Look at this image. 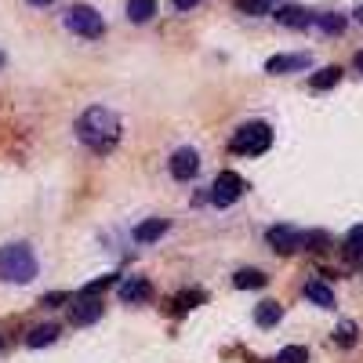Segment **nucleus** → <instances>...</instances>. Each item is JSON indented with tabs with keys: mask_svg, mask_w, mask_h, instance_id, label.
<instances>
[{
	"mask_svg": "<svg viewBox=\"0 0 363 363\" xmlns=\"http://www.w3.org/2000/svg\"><path fill=\"white\" fill-rule=\"evenodd\" d=\"M0 62H4V58H0Z\"/></svg>",
	"mask_w": 363,
	"mask_h": 363,
	"instance_id": "2f4dec72",
	"label": "nucleus"
},
{
	"mask_svg": "<svg viewBox=\"0 0 363 363\" xmlns=\"http://www.w3.org/2000/svg\"><path fill=\"white\" fill-rule=\"evenodd\" d=\"M120 284V277H116V272H109V277H99V280H91V284H84L73 298H99V294H106L109 287H116Z\"/></svg>",
	"mask_w": 363,
	"mask_h": 363,
	"instance_id": "dca6fc26",
	"label": "nucleus"
},
{
	"mask_svg": "<svg viewBox=\"0 0 363 363\" xmlns=\"http://www.w3.org/2000/svg\"><path fill=\"white\" fill-rule=\"evenodd\" d=\"M196 171H200V153H196V149H189V145L174 149V157H171V178L189 182V178H196Z\"/></svg>",
	"mask_w": 363,
	"mask_h": 363,
	"instance_id": "6e6552de",
	"label": "nucleus"
},
{
	"mask_svg": "<svg viewBox=\"0 0 363 363\" xmlns=\"http://www.w3.org/2000/svg\"><path fill=\"white\" fill-rule=\"evenodd\" d=\"M265 284H269V277H265L262 269H240L236 277H233V287H240V291H258Z\"/></svg>",
	"mask_w": 363,
	"mask_h": 363,
	"instance_id": "4468645a",
	"label": "nucleus"
},
{
	"mask_svg": "<svg viewBox=\"0 0 363 363\" xmlns=\"http://www.w3.org/2000/svg\"><path fill=\"white\" fill-rule=\"evenodd\" d=\"M342 251H345V258H349V262L363 258V225H352V229L345 233V240H342Z\"/></svg>",
	"mask_w": 363,
	"mask_h": 363,
	"instance_id": "a211bd4d",
	"label": "nucleus"
},
{
	"mask_svg": "<svg viewBox=\"0 0 363 363\" xmlns=\"http://www.w3.org/2000/svg\"><path fill=\"white\" fill-rule=\"evenodd\" d=\"M356 18H359V22H363V4H359V8H356Z\"/></svg>",
	"mask_w": 363,
	"mask_h": 363,
	"instance_id": "c756f323",
	"label": "nucleus"
},
{
	"mask_svg": "<svg viewBox=\"0 0 363 363\" xmlns=\"http://www.w3.org/2000/svg\"><path fill=\"white\" fill-rule=\"evenodd\" d=\"M167 229H171V222H167V218H145V222H138V225H135V233H131V236H135V244H153V240H160Z\"/></svg>",
	"mask_w": 363,
	"mask_h": 363,
	"instance_id": "9b49d317",
	"label": "nucleus"
},
{
	"mask_svg": "<svg viewBox=\"0 0 363 363\" xmlns=\"http://www.w3.org/2000/svg\"><path fill=\"white\" fill-rule=\"evenodd\" d=\"M265 240H269V247L280 251V255H294V251L309 247V233H301L294 225H272V229H265Z\"/></svg>",
	"mask_w": 363,
	"mask_h": 363,
	"instance_id": "423d86ee",
	"label": "nucleus"
},
{
	"mask_svg": "<svg viewBox=\"0 0 363 363\" xmlns=\"http://www.w3.org/2000/svg\"><path fill=\"white\" fill-rule=\"evenodd\" d=\"M244 193H247V182L240 178L236 171H222L215 178V186H211V203H215V207H233Z\"/></svg>",
	"mask_w": 363,
	"mask_h": 363,
	"instance_id": "39448f33",
	"label": "nucleus"
},
{
	"mask_svg": "<svg viewBox=\"0 0 363 363\" xmlns=\"http://www.w3.org/2000/svg\"><path fill=\"white\" fill-rule=\"evenodd\" d=\"M313 58L309 55H272L265 62V73H294V69H309Z\"/></svg>",
	"mask_w": 363,
	"mask_h": 363,
	"instance_id": "9d476101",
	"label": "nucleus"
},
{
	"mask_svg": "<svg viewBox=\"0 0 363 363\" xmlns=\"http://www.w3.org/2000/svg\"><path fill=\"white\" fill-rule=\"evenodd\" d=\"M277 363H309V349L306 345H287L277 352Z\"/></svg>",
	"mask_w": 363,
	"mask_h": 363,
	"instance_id": "393cba45",
	"label": "nucleus"
},
{
	"mask_svg": "<svg viewBox=\"0 0 363 363\" xmlns=\"http://www.w3.org/2000/svg\"><path fill=\"white\" fill-rule=\"evenodd\" d=\"M37 255L29 244H4L0 247V280L4 284H33L37 280Z\"/></svg>",
	"mask_w": 363,
	"mask_h": 363,
	"instance_id": "f03ea898",
	"label": "nucleus"
},
{
	"mask_svg": "<svg viewBox=\"0 0 363 363\" xmlns=\"http://www.w3.org/2000/svg\"><path fill=\"white\" fill-rule=\"evenodd\" d=\"M338 80H342V66H323L320 73L309 77V87H313V91H330Z\"/></svg>",
	"mask_w": 363,
	"mask_h": 363,
	"instance_id": "f3484780",
	"label": "nucleus"
},
{
	"mask_svg": "<svg viewBox=\"0 0 363 363\" xmlns=\"http://www.w3.org/2000/svg\"><path fill=\"white\" fill-rule=\"evenodd\" d=\"M0 349H4V342H0Z\"/></svg>",
	"mask_w": 363,
	"mask_h": 363,
	"instance_id": "7c9ffc66",
	"label": "nucleus"
},
{
	"mask_svg": "<svg viewBox=\"0 0 363 363\" xmlns=\"http://www.w3.org/2000/svg\"><path fill=\"white\" fill-rule=\"evenodd\" d=\"M157 15V0H128V18L131 22H149V18H153Z\"/></svg>",
	"mask_w": 363,
	"mask_h": 363,
	"instance_id": "aec40b11",
	"label": "nucleus"
},
{
	"mask_svg": "<svg viewBox=\"0 0 363 363\" xmlns=\"http://www.w3.org/2000/svg\"><path fill=\"white\" fill-rule=\"evenodd\" d=\"M200 301H207V294H203V291H182V294L174 298V316H182V313L196 309Z\"/></svg>",
	"mask_w": 363,
	"mask_h": 363,
	"instance_id": "4be33fe9",
	"label": "nucleus"
},
{
	"mask_svg": "<svg viewBox=\"0 0 363 363\" xmlns=\"http://www.w3.org/2000/svg\"><path fill=\"white\" fill-rule=\"evenodd\" d=\"M269 145H272V128L265 124V120L240 124L229 138V149L236 157H262V153H269Z\"/></svg>",
	"mask_w": 363,
	"mask_h": 363,
	"instance_id": "7ed1b4c3",
	"label": "nucleus"
},
{
	"mask_svg": "<svg viewBox=\"0 0 363 363\" xmlns=\"http://www.w3.org/2000/svg\"><path fill=\"white\" fill-rule=\"evenodd\" d=\"M62 301H73L66 291H55V294H44L40 298V306H62Z\"/></svg>",
	"mask_w": 363,
	"mask_h": 363,
	"instance_id": "a878e982",
	"label": "nucleus"
},
{
	"mask_svg": "<svg viewBox=\"0 0 363 363\" xmlns=\"http://www.w3.org/2000/svg\"><path fill=\"white\" fill-rule=\"evenodd\" d=\"M73 131H77V138L91 149V153L106 157V153H113L116 142H120V116L113 109H106V106H91L87 113H80Z\"/></svg>",
	"mask_w": 363,
	"mask_h": 363,
	"instance_id": "f257e3e1",
	"label": "nucleus"
},
{
	"mask_svg": "<svg viewBox=\"0 0 363 363\" xmlns=\"http://www.w3.org/2000/svg\"><path fill=\"white\" fill-rule=\"evenodd\" d=\"M69 320H73V327H87V323L102 320V301L99 298H73Z\"/></svg>",
	"mask_w": 363,
	"mask_h": 363,
	"instance_id": "1a4fd4ad",
	"label": "nucleus"
},
{
	"mask_svg": "<svg viewBox=\"0 0 363 363\" xmlns=\"http://www.w3.org/2000/svg\"><path fill=\"white\" fill-rule=\"evenodd\" d=\"M352 69L363 77V51H356V58H352Z\"/></svg>",
	"mask_w": 363,
	"mask_h": 363,
	"instance_id": "cd10ccee",
	"label": "nucleus"
},
{
	"mask_svg": "<svg viewBox=\"0 0 363 363\" xmlns=\"http://www.w3.org/2000/svg\"><path fill=\"white\" fill-rule=\"evenodd\" d=\"M284 320V306L280 301H262V306L255 309V323L258 327H277Z\"/></svg>",
	"mask_w": 363,
	"mask_h": 363,
	"instance_id": "2eb2a0df",
	"label": "nucleus"
},
{
	"mask_svg": "<svg viewBox=\"0 0 363 363\" xmlns=\"http://www.w3.org/2000/svg\"><path fill=\"white\" fill-rule=\"evenodd\" d=\"M174 4V11H193V8H200V0H171Z\"/></svg>",
	"mask_w": 363,
	"mask_h": 363,
	"instance_id": "bb28decb",
	"label": "nucleus"
},
{
	"mask_svg": "<svg viewBox=\"0 0 363 363\" xmlns=\"http://www.w3.org/2000/svg\"><path fill=\"white\" fill-rule=\"evenodd\" d=\"M58 338V327L55 323H44V327H33V330H29V335H26V345L29 349H40V345H51Z\"/></svg>",
	"mask_w": 363,
	"mask_h": 363,
	"instance_id": "6ab92c4d",
	"label": "nucleus"
},
{
	"mask_svg": "<svg viewBox=\"0 0 363 363\" xmlns=\"http://www.w3.org/2000/svg\"><path fill=\"white\" fill-rule=\"evenodd\" d=\"M306 298L313 301V306H320V309H335V291H330L327 284H320V280L306 284Z\"/></svg>",
	"mask_w": 363,
	"mask_h": 363,
	"instance_id": "ddd939ff",
	"label": "nucleus"
},
{
	"mask_svg": "<svg viewBox=\"0 0 363 363\" xmlns=\"http://www.w3.org/2000/svg\"><path fill=\"white\" fill-rule=\"evenodd\" d=\"M66 29L84 40H99L106 33V18L95 11V8H87V4H73L66 11Z\"/></svg>",
	"mask_w": 363,
	"mask_h": 363,
	"instance_id": "20e7f679",
	"label": "nucleus"
},
{
	"mask_svg": "<svg viewBox=\"0 0 363 363\" xmlns=\"http://www.w3.org/2000/svg\"><path fill=\"white\" fill-rule=\"evenodd\" d=\"M272 8H277V0H236V11L244 15H272Z\"/></svg>",
	"mask_w": 363,
	"mask_h": 363,
	"instance_id": "5701e85b",
	"label": "nucleus"
},
{
	"mask_svg": "<svg viewBox=\"0 0 363 363\" xmlns=\"http://www.w3.org/2000/svg\"><path fill=\"white\" fill-rule=\"evenodd\" d=\"M116 294H120V301H128V306H142V301L153 298V284L145 277H124L116 284Z\"/></svg>",
	"mask_w": 363,
	"mask_h": 363,
	"instance_id": "0eeeda50",
	"label": "nucleus"
},
{
	"mask_svg": "<svg viewBox=\"0 0 363 363\" xmlns=\"http://www.w3.org/2000/svg\"><path fill=\"white\" fill-rule=\"evenodd\" d=\"M316 29L320 33H327V37H338V33H345V15H316Z\"/></svg>",
	"mask_w": 363,
	"mask_h": 363,
	"instance_id": "412c9836",
	"label": "nucleus"
},
{
	"mask_svg": "<svg viewBox=\"0 0 363 363\" xmlns=\"http://www.w3.org/2000/svg\"><path fill=\"white\" fill-rule=\"evenodd\" d=\"M356 338H359V327H356L352 320L338 323V330H335V342H338L342 349H352V345H356Z\"/></svg>",
	"mask_w": 363,
	"mask_h": 363,
	"instance_id": "b1692460",
	"label": "nucleus"
},
{
	"mask_svg": "<svg viewBox=\"0 0 363 363\" xmlns=\"http://www.w3.org/2000/svg\"><path fill=\"white\" fill-rule=\"evenodd\" d=\"M277 22L287 26V29H309V26H316V15L306 11V8H280L277 11Z\"/></svg>",
	"mask_w": 363,
	"mask_h": 363,
	"instance_id": "f8f14e48",
	"label": "nucleus"
},
{
	"mask_svg": "<svg viewBox=\"0 0 363 363\" xmlns=\"http://www.w3.org/2000/svg\"><path fill=\"white\" fill-rule=\"evenodd\" d=\"M29 4H37V8H48V4H55V0H29Z\"/></svg>",
	"mask_w": 363,
	"mask_h": 363,
	"instance_id": "c85d7f7f",
	"label": "nucleus"
}]
</instances>
